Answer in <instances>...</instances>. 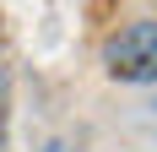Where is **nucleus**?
<instances>
[{
	"mask_svg": "<svg viewBox=\"0 0 157 152\" xmlns=\"http://www.w3.org/2000/svg\"><path fill=\"white\" fill-rule=\"evenodd\" d=\"M103 65L114 82H157V16H136L103 38Z\"/></svg>",
	"mask_w": 157,
	"mask_h": 152,
	"instance_id": "1",
	"label": "nucleus"
}]
</instances>
